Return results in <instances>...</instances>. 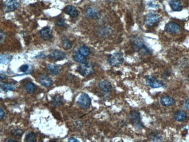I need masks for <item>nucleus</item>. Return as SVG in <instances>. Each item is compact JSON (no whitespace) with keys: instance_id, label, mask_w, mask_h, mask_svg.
<instances>
[{"instance_id":"nucleus-1","label":"nucleus","mask_w":189,"mask_h":142,"mask_svg":"<svg viewBox=\"0 0 189 142\" xmlns=\"http://www.w3.org/2000/svg\"><path fill=\"white\" fill-rule=\"evenodd\" d=\"M108 62L112 66H119L123 62V57L122 54L115 52L109 55L108 58Z\"/></svg>"},{"instance_id":"nucleus-2","label":"nucleus","mask_w":189,"mask_h":142,"mask_svg":"<svg viewBox=\"0 0 189 142\" xmlns=\"http://www.w3.org/2000/svg\"><path fill=\"white\" fill-rule=\"evenodd\" d=\"M160 20V16L158 14L152 12L147 14L145 19V24L148 27L151 28L156 25Z\"/></svg>"},{"instance_id":"nucleus-3","label":"nucleus","mask_w":189,"mask_h":142,"mask_svg":"<svg viewBox=\"0 0 189 142\" xmlns=\"http://www.w3.org/2000/svg\"><path fill=\"white\" fill-rule=\"evenodd\" d=\"M77 71L82 76L87 77L91 75L94 72V66L91 63H81L78 68Z\"/></svg>"},{"instance_id":"nucleus-4","label":"nucleus","mask_w":189,"mask_h":142,"mask_svg":"<svg viewBox=\"0 0 189 142\" xmlns=\"http://www.w3.org/2000/svg\"><path fill=\"white\" fill-rule=\"evenodd\" d=\"M77 103L81 108H88L91 105V99L88 94L83 93L79 97Z\"/></svg>"},{"instance_id":"nucleus-5","label":"nucleus","mask_w":189,"mask_h":142,"mask_svg":"<svg viewBox=\"0 0 189 142\" xmlns=\"http://www.w3.org/2000/svg\"><path fill=\"white\" fill-rule=\"evenodd\" d=\"M146 82L148 86L152 88H159L162 87L163 85L161 81L158 80L157 78L152 76L147 77L146 79Z\"/></svg>"},{"instance_id":"nucleus-6","label":"nucleus","mask_w":189,"mask_h":142,"mask_svg":"<svg viewBox=\"0 0 189 142\" xmlns=\"http://www.w3.org/2000/svg\"><path fill=\"white\" fill-rule=\"evenodd\" d=\"M85 15L90 18L94 19H99L101 18V14L100 12L93 7H88L84 11Z\"/></svg>"},{"instance_id":"nucleus-7","label":"nucleus","mask_w":189,"mask_h":142,"mask_svg":"<svg viewBox=\"0 0 189 142\" xmlns=\"http://www.w3.org/2000/svg\"><path fill=\"white\" fill-rule=\"evenodd\" d=\"M19 7V3L17 0H6L4 3V10L9 12L15 11Z\"/></svg>"},{"instance_id":"nucleus-8","label":"nucleus","mask_w":189,"mask_h":142,"mask_svg":"<svg viewBox=\"0 0 189 142\" xmlns=\"http://www.w3.org/2000/svg\"><path fill=\"white\" fill-rule=\"evenodd\" d=\"M165 30L169 33L176 34L180 32L181 28L177 23L173 22H170L165 25Z\"/></svg>"},{"instance_id":"nucleus-9","label":"nucleus","mask_w":189,"mask_h":142,"mask_svg":"<svg viewBox=\"0 0 189 142\" xmlns=\"http://www.w3.org/2000/svg\"><path fill=\"white\" fill-rule=\"evenodd\" d=\"M130 119L136 126L138 127L139 128L143 127V125L141 123V119L140 117V114L139 112L135 111L130 113Z\"/></svg>"},{"instance_id":"nucleus-10","label":"nucleus","mask_w":189,"mask_h":142,"mask_svg":"<svg viewBox=\"0 0 189 142\" xmlns=\"http://www.w3.org/2000/svg\"><path fill=\"white\" fill-rule=\"evenodd\" d=\"M132 43L135 51L140 50L144 46V42L140 37H134L132 38Z\"/></svg>"},{"instance_id":"nucleus-11","label":"nucleus","mask_w":189,"mask_h":142,"mask_svg":"<svg viewBox=\"0 0 189 142\" xmlns=\"http://www.w3.org/2000/svg\"><path fill=\"white\" fill-rule=\"evenodd\" d=\"M50 57L56 61H61L63 59L66 57V54L63 51L57 50L53 51L50 54Z\"/></svg>"},{"instance_id":"nucleus-12","label":"nucleus","mask_w":189,"mask_h":142,"mask_svg":"<svg viewBox=\"0 0 189 142\" xmlns=\"http://www.w3.org/2000/svg\"><path fill=\"white\" fill-rule=\"evenodd\" d=\"M169 5L173 11L179 12L181 11L183 9V7L180 0H170L169 2Z\"/></svg>"},{"instance_id":"nucleus-13","label":"nucleus","mask_w":189,"mask_h":142,"mask_svg":"<svg viewBox=\"0 0 189 142\" xmlns=\"http://www.w3.org/2000/svg\"><path fill=\"white\" fill-rule=\"evenodd\" d=\"M161 104L165 107H169L175 104V100L169 96L162 97L160 100Z\"/></svg>"},{"instance_id":"nucleus-14","label":"nucleus","mask_w":189,"mask_h":142,"mask_svg":"<svg viewBox=\"0 0 189 142\" xmlns=\"http://www.w3.org/2000/svg\"><path fill=\"white\" fill-rule=\"evenodd\" d=\"M39 82L44 87L49 88L53 84V81L48 77L45 75H41L39 78Z\"/></svg>"},{"instance_id":"nucleus-15","label":"nucleus","mask_w":189,"mask_h":142,"mask_svg":"<svg viewBox=\"0 0 189 142\" xmlns=\"http://www.w3.org/2000/svg\"><path fill=\"white\" fill-rule=\"evenodd\" d=\"M41 37L45 40H50L52 36V30L50 28H45L40 32Z\"/></svg>"},{"instance_id":"nucleus-16","label":"nucleus","mask_w":189,"mask_h":142,"mask_svg":"<svg viewBox=\"0 0 189 142\" xmlns=\"http://www.w3.org/2000/svg\"><path fill=\"white\" fill-rule=\"evenodd\" d=\"M47 70L48 72L52 74V75H57L61 72V67L57 65L54 64H49L47 66Z\"/></svg>"},{"instance_id":"nucleus-17","label":"nucleus","mask_w":189,"mask_h":142,"mask_svg":"<svg viewBox=\"0 0 189 142\" xmlns=\"http://www.w3.org/2000/svg\"><path fill=\"white\" fill-rule=\"evenodd\" d=\"M99 86L101 89V90H102L103 92L105 93L110 92L112 90V85L111 83L107 81L101 82L99 83Z\"/></svg>"},{"instance_id":"nucleus-18","label":"nucleus","mask_w":189,"mask_h":142,"mask_svg":"<svg viewBox=\"0 0 189 142\" xmlns=\"http://www.w3.org/2000/svg\"><path fill=\"white\" fill-rule=\"evenodd\" d=\"M66 14L69 15L72 18H75L78 15V11L77 9L72 6H69L65 9Z\"/></svg>"},{"instance_id":"nucleus-19","label":"nucleus","mask_w":189,"mask_h":142,"mask_svg":"<svg viewBox=\"0 0 189 142\" xmlns=\"http://www.w3.org/2000/svg\"><path fill=\"white\" fill-rule=\"evenodd\" d=\"M174 118L178 122H183L187 118V115L183 111H177L174 115Z\"/></svg>"},{"instance_id":"nucleus-20","label":"nucleus","mask_w":189,"mask_h":142,"mask_svg":"<svg viewBox=\"0 0 189 142\" xmlns=\"http://www.w3.org/2000/svg\"><path fill=\"white\" fill-rule=\"evenodd\" d=\"M2 89L5 92H8L10 90H14L16 89L17 86L14 83H3L1 85Z\"/></svg>"},{"instance_id":"nucleus-21","label":"nucleus","mask_w":189,"mask_h":142,"mask_svg":"<svg viewBox=\"0 0 189 142\" xmlns=\"http://www.w3.org/2000/svg\"><path fill=\"white\" fill-rule=\"evenodd\" d=\"M52 103L55 105L58 106L61 105L63 103V98L61 95H57L52 98Z\"/></svg>"},{"instance_id":"nucleus-22","label":"nucleus","mask_w":189,"mask_h":142,"mask_svg":"<svg viewBox=\"0 0 189 142\" xmlns=\"http://www.w3.org/2000/svg\"><path fill=\"white\" fill-rule=\"evenodd\" d=\"M25 90L28 93L33 94L36 92L37 89L34 84L31 82H28L25 86Z\"/></svg>"},{"instance_id":"nucleus-23","label":"nucleus","mask_w":189,"mask_h":142,"mask_svg":"<svg viewBox=\"0 0 189 142\" xmlns=\"http://www.w3.org/2000/svg\"><path fill=\"white\" fill-rule=\"evenodd\" d=\"M73 58H74V59L76 62H77L79 63H86L87 62V59H86L85 56L81 55L79 52V53H76L73 55Z\"/></svg>"},{"instance_id":"nucleus-24","label":"nucleus","mask_w":189,"mask_h":142,"mask_svg":"<svg viewBox=\"0 0 189 142\" xmlns=\"http://www.w3.org/2000/svg\"><path fill=\"white\" fill-rule=\"evenodd\" d=\"M79 52L80 54H81V55H83L85 57L89 55L91 53L90 48L85 45H83V46L80 47L79 50Z\"/></svg>"},{"instance_id":"nucleus-25","label":"nucleus","mask_w":189,"mask_h":142,"mask_svg":"<svg viewBox=\"0 0 189 142\" xmlns=\"http://www.w3.org/2000/svg\"><path fill=\"white\" fill-rule=\"evenodd\" d=\"M36 134L34 132H31L26 134L25 141L27 142H33L36 141Z\"/></svg>"},{"instance_id":"nucleus-26","label":"nucleus","mask_w":189,"mask_h":142,"mask_svg":"<svg viewBox=\"0 0 189 142\" xmlns=\"http://www.w3.org/2000/svg\"><path fill=\"white\" fill-rule=\"evenodd\" d=\"M62 45L64 49L65 50H69L72 48V44L71 41L67 38L64 37L62 39Z\"/></svg>"},{"instance_id":"nucleus-27","label":"nucleus","mask_w":189,"mask_h":142,"mask_svg":"<svg viewBox=\"0 0 189 142\" xmlns=\"http://www.w3.org/2000/svg\"><path fill=\"white\" fill-rule=\"evenodd\" d=\"M12 59V57L11 55H8L7 54H4L1 55V63L3 64H6L9 63L11 59Z\"/></svg>"},{"instance_id":"nucleus-28","label":"nucleus","mask_w":189,"mask_h":142,"mask_svg":"<svg viewBox=\"0 0 189 142\" xmlns=\"http://www.w3.org/2000/svg\"><path fill=\"white\" fill-rule=\"evenodd\" d=\"M24 131L22 129H14L12 130L11 132V134L12 136H15V137H20L22 136V134H23Z\"/></svg>"},{"instance_id":"nucleus-29","label":"nucleus","mask_w":189,"mask_h":142,"mask_svg":"<svg viewBox=\"0 0 189 142\" xmlns=\"http://www.w3.org/2000/svg\"><path fill=\"white\" fill-rule=\"evenodd\" d=\"M29 66L27 64L22 65L19 68V70L21 71V72H26L27 71L29 70Z\"/></svg>"},{"instance_id":"nucleus-30","label":"nucleus","mask_w":189,"mask_h":142,"mask_svg":"<svg viewBox=\"0 0 189 142\" xmlns=\"http://www.w3.org/2000/svg\"><path fill=\"white\" fill-rule=\"evenodd\" d=\"M57 25L58 26H63L65 25V20L63 18H61L58 19L57 22Z\"/></svg>"},{"instance_id":"nucleus-31","label":"nucleus","mask_w":189,"mask_h":142,"mask_svg":"<svg viewBox=\"0 0 189 142\" xmlns=\"http://www.w3.org/2000/svg\"><path fill=\"white\" fill-rule=\"evenodd\" d=\"M148 6L151 7V8H158L159 7V5L157 4H155L154 1H149L148 3Z\"/></svg>"},{"instance_id":"nucleus-32","label":"nucleus","mask_w":189,"mask_h":142,"mask_svg":"<svg viewBox=\"0 0 189 142\" xmlns=\"http://www.w3.org/2000/svg\"><path fill=\"white\" fill-rule=\"evenodd\" d=\"M184 108H185L187 111H189V99H187V100L184 101Z\"/></svg>"},{"instance_id":"nucleus-33","label":"nucleus","mask_w":189,"mask_h":142,"mask_svg":"<svg viewBox=\"0 0 189 142\" xmlns=\"http://www.w3.org/2000/svg\"><path fill=\"white\" fill-rule=\"evenodd\" d=\"M4 115H5L4 111V110L1 108H0V119H2L3 118H4Z\"/></svg>"},{"instance_id":"nucleus-34","label":"nucleus","mask_w":189,"mask_h":142,"mask_svg":"<svg viewBox=\"0 0 189 142\" xmlns=\"http://www.w3.org/2000/svg\"><path fill=\"white\" fill-rule=\"evenodd\" d=\"M68 141L69 142H77V141H79V140L77 139L74 138V137H70L68 139Z\"/></svg>"},{"instance_id":"nucleus-35","label":"nucleus","mask_w":189,"mask_h":142,"mask_svg":"<svg viewBox=\"0 0 189 142\" xmlns=\"http://www.w3.org/2000/svg\"><path fill=\"white\" fill-rule=\"evenodd\" d=\"M6 76L4 75H3V74H1L0 75V78H1V80H4L6 79Z\"/></svg>"},{"instance_id":"nucleus-36","label":"nucleus","mask_w":189,"mask_h":142,"mask_svg":"<svg viewBox=\"0 0 189 142\" xmlns=\"http://www.w3.org/2000/svg\"><path fill=\"white\" fill-rule=\"evenodd\" d=\"M8 141H11V142H18V141L17 140H12V139H10L8 140Z\"/></svg>"},{"instance_id":"nucleus-37","label":"nucleus","mask_w":189,"mask_h":142,"mask_svg":"<svg viewBox=\"0 0 189 142\" xmlns=\"http://www.w3.org/2000/svg\"><path fill=\"white\" fill-rule=\"evenodd\" d=\"M188 78H189V75H188Z\"/></svg>"}]
</instances>
